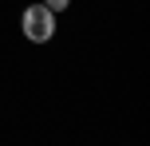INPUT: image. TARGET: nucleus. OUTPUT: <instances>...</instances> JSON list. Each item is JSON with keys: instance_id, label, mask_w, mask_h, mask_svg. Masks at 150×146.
Here are the masks:
<instances>
[{"instance_id": "f257e3e1", "label": "nucleus", "mask_w": 150, "mask_h": 146, "mask_svg": "<svg viewBox=\"0 0 150 146\" xmlns=\"http://www.w3.org/2000/svg\"><path fill=\"white\" fill-rule=\"evenodd\" d=\"M55 32H59V16H55L52 8L44 4V0H36V4H28V8L20 12V36L28 39L32 47L52 44Z\"/></svg>"}, {"instance_id": "f03ea898", "label": "nucleus", "mask_w": 150, "mask_h": 146, "mask_svg": "<svg viewBox=\"0 0 150 146\" xmlns=\"http://www.w3.org/2000/svg\"><path fill=\"white\" fill-rule=\"evenodd\" d=\"M44 4H47V8H52V12H55V16H59V12H67V8H71V0H44Z\"/></svg>"}]
</instances>
